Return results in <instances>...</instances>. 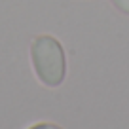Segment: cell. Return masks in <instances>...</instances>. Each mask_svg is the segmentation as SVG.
<instances>
[{"label":"cell","mask_w":129,"mask_h":129,"mask_svg":"<svg viewBox=\"0 0 129 129\" xmlns=\"http://www.w3.org/2000/svg\"><path fill=\"white\" fill-rule=\"evenodd\" d=\"M30 63L38 80L48 87H59L67 76V57L61 42L51 34H40L30 42Z\"/></svg>","instance_id":"6da1fadb"},{"label":"cell","mask_w":129,"mask_h":129,"mask_svg":"<svg viewBox=\"0 0 129 129\" xmlns=\"http://www.w3.org/2000/svg\"><path fill=\"white\" fill-rule=\"evenodd\" d=\"M110 2L116 6V10H120L121 13L129 15V0H110Z\"/></svg>","instance_id":"7a4b0ae2"},{"label":"cell","mask_w":129,"mask_h":129,"mask_svg":"<svg viewBox=\"0 0 129 129\" xmlns=\"http://www.w3.org/2000/svg\"><path fill=\"white\" fill-rule=\"evenodd\" d=\"M28 129H61L57 123H49V121H40V123H34L30 125Z\"/></svg>","instance_id":"3957f363"}]
</instances>
